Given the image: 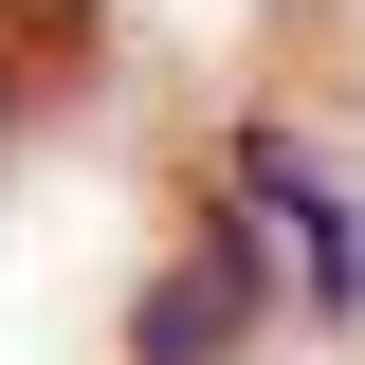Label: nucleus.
Here are the masks:
<instances>
[{
  "label": "nucleus",
  "instance_id": "f03ea898",
  "mask_svg": "<svg viewBox=\"0 0 365 365\" xmlns=\"http://www.w3.org/2000/svg\"><path fill=\"white\" fill-rule=\"evenodd\" d=\"M274 329V237L237 220V201H201V220L165 237V274L128 292V365H237Z\"/></svg>",
  "mask_w": 365,
  "mask_h": 365
},
{
  "label": "nucleus",
  "instance_id": "f257e3e1",
  "mask_svg": "<svg viewBox=\"0 0 365 365\" xmlns=\"http://www.w3.org/2000/svg\"><path fill=\"white\" fill-rule=\"evenodd\" d=\"M220 201H237L292 274H311V329H347V347H365V201L329 182V146L256 110V128H220Z\"/></svg>",
  "mask_w": 365,
  "mask_h": 365
}]
</instances>
